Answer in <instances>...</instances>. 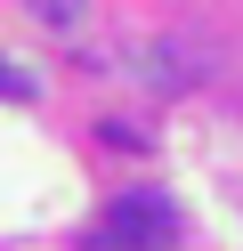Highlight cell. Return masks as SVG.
I'll list each match as a JSON object with an SVG mask.
<instances>
[{"instance_id": "2", "label": "cell", "mask_w": 243, "mask_h": 251, "mask_svg": "<svg viewBox=\"0 0 243 251\" xmlns=\"http://www.w3.org/2000/svg\"><path fill=\"white\" fill-rule=\"evenodd\" d=\"M81 8H89V0H32L41 25H81Z\"/></svg>"}, {"instance_id": "1", "label": "cell", "mask_w": 243, "mask_h": 251, "mask_svg": "<svg viewBox=\"0 0 243 251\" xmlns=\"http://www.w3.org/2000/svg\"><path fill=\"white\" fill-rule=\"evenodd\" d=\"M178 243V211L170 195H113L106 219L89 227V243L81 251H170Z\"/></svg>"}, {"instance_id": "3", "label": "cell", "mask_w": 243, "mask_h": 251, "mask_svg": "<svg viewBox=\"0 0 243 251\" xmlns=\"http://www.w3.org/2000/svg\"><path fill=\"white\" fill-rule=\"evenodd\" d=\"M0 98H32V81H25V73L8 65V57H0Z\"/></svg>"}]
</instances>
